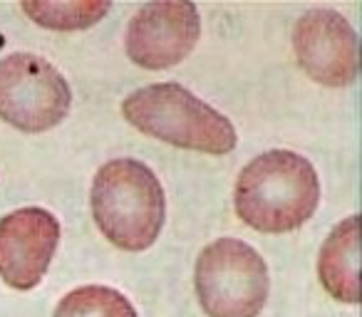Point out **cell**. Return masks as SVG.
Returning a JSON list of instances; mask_svg holds the SVG:
<instances>
[{"instance_id": "9c48e42d", "label": "cell", "mask_w": 362, "mask_h": 317, "mask_svg": "<svg viewBox=\"0 0 362 317\" xmlns=\"http://www.w3.org/2000/svg\"><path fill=\"white\" fill-rule=\"evenodd\" d=\"M317 275L335 300L357 305L360 302V218L340 221L320 248Z\"/></svg>"}, {"instance_id": "ba28073f", "label": "cell", "mask_w": 362, "mask_h": 317, "mask_svg": "<svg viewBox=\"0 0 362 317\" xmlns=\"http://www.w3.org/2000/svg\"><path fill=\"white\" fill-rule=\"evenodd\" d=\"M60 243V223L40 206L0 218V277L13 290L40 285Z\"/></svg>"}, {"instance_id": "8992f818", "label": "cell", "mask_w": 362, "mask_h": 317, "mask_svg": "<svg viewBox=\"0 0 362 317\" xmlns=\"http://www.w3.org/2000/svg\"><path fill=\"white\" fill-rule=\"evenodd\" d=\"M202 35L194 3H149L129 20L127 55L144 70H166L187 60Z\"/></svg>"}, {"instance_id": "3957f363", "label": "cell", "mask_w": 362, "mask_h": 317, "mask_svg": "<svg viewBox=\"0 0 362 317\" xmlns=\"http://www.w3.org/2000/svg\"><path fill=\"white\" fill-rule=\"evenodd\" d=\"M122 114L134 129L179 149L218 156L233 151L238 141L236 129L221 112L176 82L132 92L122 102Z\"/></svg>"}, {"instance_id": "277c9868", "label": "cell", "mask_w": 362, "mask_h": 317, "mask_svg": "<svg viewBox=\"0 0 362 317\" xmlns=\"http://www.w3.org/2000/svg\"><path fill=\"white\" fill-rule=\"evenodd\" d=\"M197 297L209 317H256L268 300V265L238 238L209 243L197 261Z\"/></svg>"}, {"instance_id": "6da1fadb", "label": "cell", "mask_w": 362, "mask_h": 317, "mask_svg": "<svg viewBox=\"0 0 362 317\" xmlns=\"http://www.w3.org/2000/svg\"><path fill=\"white\" fill-rule=\"evenodd\" d=\"M233 203L238 218L256 231H296L320 203L315 167L296 151H266L238 174Z\"/></svg>"}, {"instance_id": "7a4b0ae2", "label": "cell", "mask_w": 362, "mask_h": 317, "mask_svg": "<svg viewBox=\"0 0 362 317\" xmlns=\"http://www.w3.org/2000/svg\"><path fill=\"white\" fill-rule=\"evenodd\" d=\"M92 216L112 246L139 253L154 246L166 218L156 174L136 159H112L92 181Z\"/></svg>"}, {"instance_id": "5b68a950", "label": "cell", "mask_w": 362, "mask_h": 317, "mask_svg": "<svg viewBox=\"0 0 362 317\" xmlns=\"http://www.w3.org/2000/svg\"><path fill=\"white\" fill-rule=\"evenodd\" d=\"M70 107V85L45 57L16 52L0 60V119L28 134H40L62 124Z\"/></svg>"}, {"instance_id": "30bf717a", "label": "cell", "mask_w": 362, "mask_h": 317, "mask_svg": "<svg viewBox=\"0 0 362 317\" xmlns=\"http://www.w3.org/2000/svg\"><path fill=\"white\" fill-rule=\"evenodd\" d=\"M107 0H23L21 11L50 30H85L110 13Z\"/></svg>"}, {"instance_id": "8fae6325", "label": "cell", "mask_w": 362, "mask_h": 317, "mask_svg": "<svg viewBox=\"0 0 362 317\" xmlns=\"http://www.w3.org/2000/svg\"><path fill=\"white\" fill-rule=\"evenodd\" d=\"M52 317H136V310L115 287L82 285L57 302Z\"/></svg>"}, {"instance_id": "52a82bcc", "label": "cell", "mask_w": 362, "mask_h": 317, "mask_svg": "<svg viewBox=\"0 0 362 317\" xmlns=\"http://www.w3.org/2000/svg\"><path fill=\"white\" fill-rule=\"evenodd\" d=\"M293 47L310 80L325 87H345L357 80V32L345 16L330 8H313L293 30Z\"/></svg>"}]
</instances>
